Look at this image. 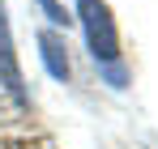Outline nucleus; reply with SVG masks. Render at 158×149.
<instances>
[{
    "label": "nucleus",
    "mask_w": 158,
    "mask_h": 149,
    "mask_svg": "<svg viewBox=\"0 0 158 149\" xmlns=\"http://www.w3.org/2000/svg\"><path fill=\"white\" fill-rule=\"evenodd\" d=\"M73 22L81 26L85 34V51L90 60L103 68V64H120V30H115V17L107 9V0H73Z\"/></svg>",
    "instance_id": "obj_1"
},
{
    "label": "nucleus",
    "mask_w": 158,
    "mask_h": 149,
    "mask_svg": "<svg viewBox=\"0 0 158 149\" xmlns=\"http://www.w3.org/2000/svg\"><path fill=\"white\" fill-rule=\"evenodd\" d=\"M0 90L17 102V107H30V90H26V77H22L17 47H13V26H9L4 0H0Z\"/></svg>",
    "instance_id": "obj_2"
},
{
    "label": "nucleus",
    "mask_w": 158,
    "mask_h": 149,
    "mask_svg": "<svg viewBox=\"0 0 158 149\" xmlns=\"http://www.w3.org/2000/svg\"><path fill=\"white\" fill-rule=\"evenodd\" d=\"M39 60L52 81H69L73 77V64H69V43L60 30H39Z\"/></svg>",
    "instance_id": "obj_3"
},
{
    "label": "nucleus",
    "mask_w": 158,
    "mask_h": 149,
    "mask_svg": "<svg viewBox=\"0 0 158 149\" xmlns=\"http://www.w3.org/2000/svg\"><path fill=\"white\" fill-rule=\"evenodd\" d=\"M34 4L43 9V17L52 22V30H69V26H73V13H69L60 0H34Z\"/></svg>",
    "instance_id": "obj_4"
},
{
    "label": "nucleus",
    "mask_w": 158,
    "mask_h": 149,
    "mask_svg": "<svg viewBox=\"0 0 158 149\" xmlns=\"http://www.w3.org/2000/svg\"><path fill=\"white\" fill-rule=\"evenodd\" d=\"M98 77H103L111 90H124V85H128V68H124V60H120V64H103Z\"/></svg>",
    "instance_id": "obj_5"
}]
</instances>
